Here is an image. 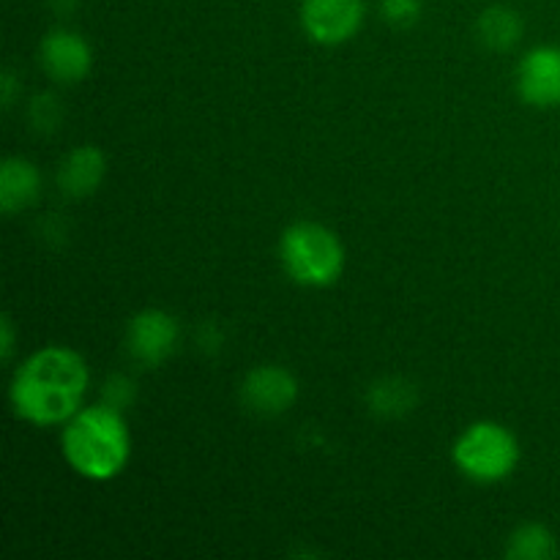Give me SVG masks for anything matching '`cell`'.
<instances>
[{"label": "cell", "mask_w": 560, "mask_h": 560, "mask_svg": "<svg viewBox=\"0 0 560 560\" xmlns=\"http://www.w3.org/2000/svg\"><path fill=\"white\" fill-rule=\"evenodd\" d=\"M91 370L77 350L47 345L27 355L11 377L14 413L33 427L66 424L85 408Z\"/></svg>", "instance_id": "6da1fadb"}, {"label": "cell", "mask_w": 560, "mask_h": 560, "mask_svg": "<svg viewBox=\"0 0 560 560\" xmlns=\"http://www.w3.org/2000/svg\"><path fill=\"white\" fill-rule=\"evenodd\" d=\"M66 463L88 481H113L131 459V432L124 410L107 402L88 405L71 416L60 435Z\"/></svg>", "instance_id": "7a4b0ae2"}, {"label": "cell", "mask_w": 560, "mask_h": 560, "mask_svg": "<svg viewBox=\"0 0 560 560\" xmlns=\"http://www.w3.org/2000/svg\"><path fill=\"white\" fill-rule=\"evenodd\" d=\"M284 273L301 288H331L345 271V246L331 228L320 222H295L279 238Z\"/></svg>", "instance_id": "3957f363"}, {"label": "cell", "mask_w": 560, "mask_h": 560, "mask_svg": "<svg viewBox=\"0 0 560 560\" xmlns=\"http://www.w3.org/2000/svg\"><path fill=\"white\" fill-rule=\"evenodd\" d=\"M452 457L459 474L468 476L470 481L498 485L517 470L523 452L517 435L509 427L498 421H476L465 427L463 435L454 441Z\"/></svg>", "instance_id": "277c9868"}, {"label": "cell", "mask_w": 560, "mask_h": 560, "mask_svg": "<svg viewBox=\"0 0 560 560\" xmlns=\"http://www.w3.org/2000/svg\"><path fill=\"white\" fill-rule=\"evenodd\" d=\"M366 20L364 0H301L299 22L306 38L320 47H339L359 36Z\"/></svg>", "instance_id": "5b68a950"}, {"label": "cell", "mask_w": 560, "mask_h": 560, "mask_svg": "<svg viewBox=\"0 0 560 560\" xmlns=\"http://www.w3.org/2000/svg\"><path fill=\"white\" fill-rule=\"evenodd\" d=\"M180 339V326L167 310H142L137 312L126 328V348L131 359L142 366H162L175 353Z\"/></svg>", "instance_id": "8992f818"}, {"label": "cell", "mask_w": 560, "mask_h": 560, "mask_svg": "<svg viewBox=\"0 0 560 560\" xmlns=\"http://www.w3.org/2000/svg\"><path fill=\"white\" fill-rule=\"evenodd\" d=\"M241 399L246 410L262 419L288 413L299 399V381L290 370L279 364H260L246 372L241 383Z\"/></svg>", "instance_id": "52a82bcc"}, {"label": "cell", "mask_w": 560, "mask_h": 560, "mask_svg": "<svg viewBox=\"0 0 560 560\" xmlns=\"http://www.w3.org/2000/svg\"><path fill=\"white\" fill-rule=\"evenodd\" d=\"M38 63L49 80L60 85H77L91 74L93 49L85 36L66 27H55L38 44Z\"/></svg>", "instance_id": "ba28073f"}, {"label": "cell", "mask_w": 560, "mask_h": 560, "mask_svg": "<svg viewBox=\"0 0 560 560\" xmlns=\"http://www.w3.org/2000/svg\"><path fill=\"white\" fill-rule=\"evenodd\" d=\"M517 93L525 104L539 109L560 107V47L541 44L517 63Z\"/></svg>", "instance_id": "9c48e42d"}, {"label": "cell", "mask_w": 560, "mask_h": 560, "mask_svg": "<svg viewBox=\"0 0 560 560\" xmlns=\"http://www.w3.org/2000/svg\"><path fill=\"white\" fill-rule=\"evenodd\" d=\"M107 175V156L96 145H77L63 156L58 167V189L71 200L96 195Z\"/></svg>", "instance_id": "30bf717a"}, {"label": "cell", "mask_w": 560, "mask_h": 560, "mask_svg": "<svg viewBox=\"0 0 560 560\" xmlns=\"http://www.w3.org/2000/svg\"><path fill=\"white\" fill-rule=\"evenodd\" d=\"M42 195V173L31 159L9 156L0 164V208L5 217L25 211Z\"/></svg>", "instance_id": "8fae6325"}, {"label": "cell", "mask_w": 560, "mask_h": 560, "mask_svg": "<svg viewBox=\"0 0 560 560\" xmlns=\"http://www.w3.org/2000/svg\"><path fill=\"white\" fill-rule=\"evenodd\" d=\"M476 31H479V38L490 49H512L514 44H520L525 31V22L520 16V11H514L512 5H490V9L481 11L479 22H476Z\"/></svg>", "instance_id": "7c38bea8"}, {"label": "cell", "mask_w": 560, "mask_h": 560, "mask_svg": "<svg viewBox=\"0 0 560 560\" xmlns=\"http://www.w3.org/2000/svg\"><path fill=\"white\" fill-rule=\"evenodd\" d=\"M416 394L413 383L405 381V377H381L370 386L366 392V405L375 416H383V419H397V416L410 413L416 408Z\"/></svg>", "instance_id": "4fadbf2b"}, {"label": "cell", "mask_w": 560, "mask_h": 560, "mask_svg": "<svg viewBox=\"0 0 560 560\" xmlns=\"http://www.w3.org/2000/svg\"><path fill=\"white\" fill-rule=\"evenodd\" d=\"M506 556L512 560H552L558 556V539L547 525L525 523L509 539Z\"/></svg>", "instance_id": "5bb4252c"}, {"label": "cell", "mask_w": 560, "mask_h": 560, "mask_svg": "<svg viewBox=\"0 0 560 560\" xmlns=\"http://www.w3.org/2000/svg\"><path fill=\"white\" fill-rule=\"evenodd\" d=\"M27 115H31L33 129L49 135V131L58 129L60 118H63V107H60L58 96H52V93H38V96L31 102Z\"/></svg>", "instance_id": "9a60e30c"}, {"label": "cell", "mask_w": 560, "mask_h": 560, "mask_svg": "<svg viewBox=\"0 0 560 560\" xmlns=\"http://www.w3.org/2000/svg\"><path fill=\"white\" fill-rule=\"evenodd\" d=\"M381 16L394 27H410L421 20V0H381Z\"/></svg>", "instance_id": "2e32d148"}, {"label": "cell", "mask_w": 560, "mask_h": 560, "mask_svg": "<svg viewBox=\"0 0 560 560\" xmlns=\"http://www.w3.org/2000/svg\"><path fill=\"white\" fill-rule=\"evenodd\" d=\"M135 399V383L126 375H113L107 383H104V402L113 405V408L126 410Z\"/></svg>", "instance_id": "e0dca14e"}, {"label": "cell", "mask_w": 560, "mask_h": 560, "mask_svg": "<svg viewBox=\"0 0 560 560\" xmlns=\"http://www.w3.org/2000/svg\"><path fill=\"white\" fill-rule=\"evenodd\" d=\"M14 348H16L14 323H11L9 315H3V323H0V353H3V361L14 359Z\"/></svg>", "instance_id": "ac0fdd59"}, {"label": "cell", "mask_w": 560, "mask_h": 560, "mask_svg": "<svg viewBox=\"0 0 560 560\" xmlns=\"http://www.w3.org/2000/svg\"><path fill=\"white\" fill-rule=\"evenodd\" d=\"M0 85H3V107L9 109L11 104H14V91H16V77H14V71L5 69V71H3V80H0Z\"/></svg>", "instance_id": "d6986e66"}]
</instances>
